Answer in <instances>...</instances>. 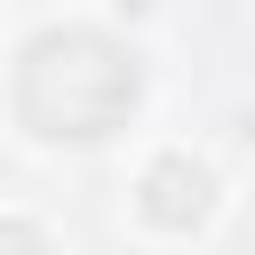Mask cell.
<instances>
[{"label": "cell", "mask_w": 255, "mask_h": 255, "mask_svg": "<svg viewBox=\"0 0 255 255\" xmlns=\"http://www.w3.org/2000/svg\"><path fill=\"white\" fill-rule=\"evenodd\" d=\"M239 183L199 135H159L143 128L120 159V231L135 247H215L231 231Z\"/></svg>", "instance_id": "2"}, {"label": "cell", "mask_w": 255, "mask_h": 255, "mask_svg": "<svg viewBox=\"0 0 255 255\" xmlns=\"http://www.w3.org/2000/svg\"><path fill=\"white\" fill-rule=\"evenodd\" d=\"M0 255H64V223L40 215L24 191L0 199Z\"/></svg>", "instance_id": "3"}, {"label": "cell", "mask_w": 255, "mask_h": 255, "mask_svg": "<svg viewBox=\"0 0 255 255\" xmlns=\"http://www.w3.org/2000/svg\"><path fill=\"white\" fill-rule=\"evenodd\" d=\"M159 104V72L135 24L80 0L64 16H32L8 32L0 72V120L40 159H88L112 143H135Z\"/></svg>", "instance_id": "1"}, {"label": "cell", "mask_w": 255, "mask_h": 255, "mask_svg": "<svg viewBox=\"0 0 255 255\" xmlns=\"http://www.w3.org/2000/svg\"><path fill=\"white\" fill-rule=\"evenodd\" d=\"M247 191H255V167H247Z\"/></svg>", "instance_id": "5"}, {"label": "cell", "mask_w": 255, "mask_h": 255, "mask_svg": "<svg viewBox=\"0 0 255 255\" xmlns=\"http://www.w3.org/2000/svg\"><path fill=\"white\" fill-rule=\"evenodd\" d=\"M96 8H112V16H120V24H128V16H143V8H151V0H96Z\"/></svg>", "instance_id": "4"}]
</instances>
